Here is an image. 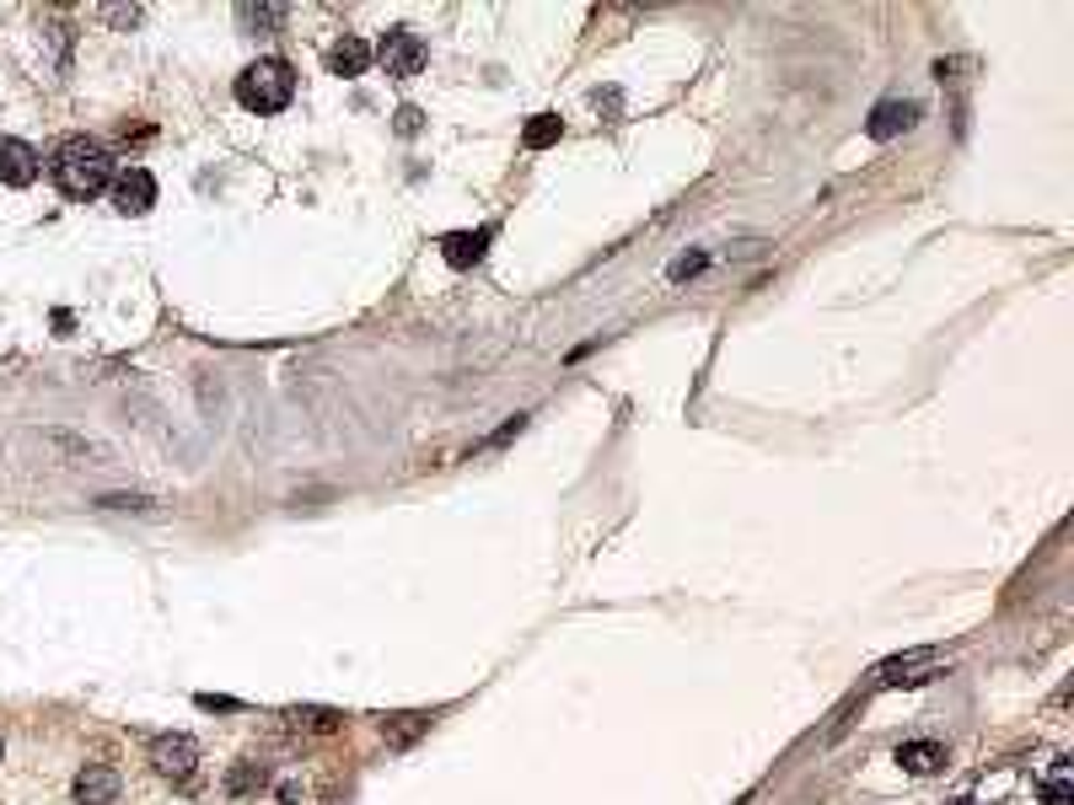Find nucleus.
Returning a JSON list of instances; mask_svg holds the SVG:
<instances>
[{
  "label": "nucleus",
  "instance_id": "obj_1",
  "mask_svg": "<svg viewBox=\"0 0 1074 805\" xmlns=\"http://www.w3.org/2000/svg\"><path fill=\"white\" fill-rule=\"evenodd\" d=\"M49 167H55V183L65 199H97L102 188H114V156L92 140H65Z\"/></svg>",
  "mask_w": 1074,
  "mask_h": 805
},
{
  "label": "nucleus",
  "instance_id": "obj_2",
  "mask_svg": "<svg viewBox=\"0 0 1074 805\" xmlns=\"http://www.w3.org/2000/svg\"><path fill=\"white\" fill-rule=\"evenodd\" d=\"M290 97H296V70L285 60H253L237 76V102L247 113H279L290 108Z\"/></svg>",
  "mask_w": 1074,
  "mask_h": 805
},
{
  "label": "nucleus",
  "instance_id": "obj_3",
  "mask_svg": "<svg viewBox=\"0 0 1074 805\" xmlns=\"http://www.w3.org/2000/svg\"><path fill=\"white\" fill-rule=\"evenodd\" d=\"M371 60H382V70L393 76V81H408V76H420L430 60V49H425V38L414 28H393V32H382V43L371 49Z\"/></svg>",
  "mask_w": 1074,
  "mask_h": 805
},
{
  "label": "nucleus",
  "instance_id": "obj_4",
  "mask_svg": "<svg viewBox=\"0 0 1074 805\" xmlns=\"http://www.w3.org/2000/svg\"><path fill=\"white\" fill-rule=\"evenodd\" d=\"M151 205H156V178L146 167L114 172V210H119V216H146Z\"/></svg>",
  "mask_w": 1074,
  "mask_h": 805
},
{
  "label": "nucleus",
  "instance_id": "obj_5",
  "mask_svg": "<svg viewBox=\"0 0 1074 805\" xmlns=\"http://www.w3.org/2000/svg\"><path fill=\"white\" fill-rule=\"evenodd\" d=\"M914 125H919V102H914V97H887V102L870 108L865 135H870V140H891V135H908Z\"/></svg>",
  "mask_w": 1074,
  "mask_h": 805
},
{
  "label": "nucleus",
  "instance_id": "obj_6",
  "mask_svg": "<svg viewBox=\"0 0 1074 805\" xmlns=\"http://www.w3.org/2000/svg\"><path fill=\"white\" fill-rule=\"evenodd\" d=\"M38 172H43V161H38V151H32L28 140H0V183L6 188H32L38 183Z\"/></svg>",
  "mask_w": 1074,
  "mask_h": 805
},
{
  "label": "nucleus",
  "instance_id": "obj_7",
  "mask_svg": "<svg viewBox=\"0 0 1074 805\" xmlns=\"http://www.w3.org/2000/svg\"><path fill=\"white\" fill-rule=\"evenodd\" d=\"M151 763L161 778H188L194 763H199V742H194V736H161V742L151 746Z\"/></svg>",
  "mask_w": 1074,
  "mask_h": 805
},
{
  "label": "nucleus",
  "instance_id": "obj_8",
  "mask_svg": "<svg viewBox=\"0 0 1074 805\" xmlns=\"http://www.w3.org/2000/svg\"><path fill=\"white\" fill-rule=\"evenodd\" d=\"M76 801L81 805H114L119 801V774H114L108 763H87V768L76 774Z\"/></svg>",
  "mask_w": 1074,
  "mask_h": 805
},
{
  "label": "nucleus",
  "instance_id": "obj_9",
  "mask_svg": "<svg viewBox=\"0 0 1074 805\" xmlns=\"http://www.w3.org/2000/svg\"><path fill=\"white\" fill-rule=\"evenodd\" d=\"M366 64H371V43L355 38V32H344L334 49H328V70L344 76V81H349V76H366Z\"/></svg>",
  "mask_w": 1074,
  "mask_h": 805
},
{
  "label": "nucleus",
  "instance_id": "obj_10",
  "mask_svg": "<svg viewBox=\"0 0 1074 805\" xmlns=\"http://www.w3.org/2000/svg\"><path fill=\"white\" fill-rule=\"evenodd\" d=\"M490 237H494L490 226H484V231H452V237L441 242V258H446L452 269H467V264H479V258H484Z\"/></svg>",
  "mask_w": 1074,
  "mask_h": 805
},
{
  "label": "nucleus",
  "instance_id": "obj_11",
  "mask_svg": "<svg viewBox=\"0 0 1074 805\" xmlns=\"http://www.w3.org/2000/svg\"><path fill=\"white\" fill-rule=\"evenodd\" d=\"M897 763H903L908 774L929 778V774H940V768H946V746H940V742H903V746H897Z\"/></svg>",
  "mask_w": 1074,
  "mask_h": 805
},
{
  "label": "nucleus",
  "instance_id": "obj_12",
  "mask_svg": "<svg viewBox=\"0 0 1074 805\" xmlns=\"http://www.w3.org/2000/svg\"><path fill=\"white\" fill-rule=\"evenodd\" d=\"M935 660V650H908V655H897V660H887L881 672H876V687H897V682H908V672H919V666H929Z\"/></svg>",
  "mask_w": 1074,
  "mask_h": 805
},
{
  "label": "nucleus",
  "instance_id": "obj_13",
  "mask_svg": "<svg viewBox=\"0 0 1074 805\" xmlns=\"http://www.w3.org/2000/svg\"><path fill=\"white\" fill-rule=\"evenodd\" d=\"M564 135V125L553 119V113H538V119H526V129H522V146L526 151H549L553 140Z\"/></svg>",
  "mask_w": 1074,
  "mask_h": 805
},
{
  "label": "nucleus",
  "instance_id": "obj_14",
  "mask_svg": "<svg viewBox=\"0 0 1074 805\" xmlns=\"http://www.w3.org/2000/svg\"><path fill=\"white\" fill-rule=\"evenodd\" d=\"M425 725H430V714H398V719H393V725H382V731H387V742H393V746H408L420 731H425Z\"/></svg>",
  "mask_w": 1074,
  "mask_h": 805
},
{
  "label": "nucleus",
  "instance_id": "obj_15",
  "mask_svg": "<svg viewBox=\"0 0 1074 805\" xmlns=\"http://www.w3.org/2000/svg\"><path fill=\"white\" fill-rule=\"evenodd\" d=\"M1074 801V784H1070V763H1058L1053 778H1043V805H1070Z\"/></svg>",
  "mask_w": 1074,
  "mask_h": 805
},
{
  "label": "nucleus",
  "instance_id": "obj_16",
  "mask_svg": "<svg viewBox=\"0 0 1074 805\" xmlns=\"http://www.w3.org/2000/svg\"><path fill=\"white\" fill-rule=\"evenodd\" d=\"M290 725H307V731H338V714L334 709H285Z\"/></svg>",
  "mask_w": 1074,
  "mask_h": 805
},
{
  "label": "nucleus",
  "instance_id": "obj_17",
  "mask_svg": "<svg viewBox=\"0 0 1074 805\" xmlns=\"http://www.w3.org/2000/svg\"><path fill=\"white\" fill-rule=\"evenodd\" d=\"M237 17L247 28H275V22H285V6H243Z\"/></svg>",
  "mask_w": 1074,
  "mask_h": 805
},
{
  "label": "nucleus",
  "instance_id": "obj_18",
  "mask_svg": "<svg viewBox=\"0 0 1074 805\" xmlns=\"http://www.w3.org/2000/svg\"><path fill=\"white\" fill-rule=\"evenodd\" d=\"M264 784V768H253V763H243L237 774H231V795H247V789H258Z\"/></svg>",
  "mask_w": 1074,
  "mask_h": 805
},
{
  "label": "nucleus",
  "instance_id": "obj_19",
  "mask_svg": "<svg viewBox=\"0 0 1074 805\" xmlns=\"http://www.w3.org/2000/svg\"><path fill=\"white\" fill-rule=\"evenodd\" d=\"M704 264H709L704 252H682V258H672V269H667V275H672V279H688V275H699Z\"/></svg>",
  "mask_w": 1074,
  "mask_h": 805
},
{
  "label": "nucleus",
  "instance_id": "obj_20",
  "mask_svg": "<svg viewBox=\"0 0 1074 805\" xmlns=\"http://www.w3.org/2000/svg\"><path fill=\"white\" fill-rule=\"evenodd\" d=\"M420 125H425L420 108H398V135H420Z\"/></svg>",
  "mask_w": 1074,
  "mask_h": 805
},
{
  "label": "nucleus",
  "instance_id": "obj_21",
  "mask_svg": "<svg viewBox=\"0 0 1074 805\" xmlns=\"http://www.w3.org/2000/svg\"><path fill=\"white\" fill-rule=\"evenodd\" d=\"M956 805H973V801H956Z\"/></svg>",
  "mask_w": 1074,
  "mask_h": 805
},
{
  "label": "nucleus",
  "instance_id": "obj_22",
  "mask_svg": "<svg viewBox=\"0 0 1074 805\" xmlns=\"http://www.w3.org/2000/svg\"><path fill=\"white\" fill-rule=\"evenodd\" d=\"M0 752H6V746H0Z\"/></svg>",
  "mask_w": 1074,
  "mask_h": 805
}]
</instances>
